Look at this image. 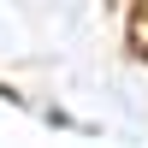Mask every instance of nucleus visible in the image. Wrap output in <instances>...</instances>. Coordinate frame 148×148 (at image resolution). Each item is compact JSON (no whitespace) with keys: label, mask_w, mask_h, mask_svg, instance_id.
Wrapping results in <instances>:
<instances>
[{"label":"nucleus","mask_w":148,"mask_h":148,"mask_svg":"<svg viewBox=\"0 0 148 148\" xmlns=\"http://www.w3.org/2000/svg\"><path fill=\"white\" fill-rule=\"evenodd\" d=\"M130 47L148 59V6H136V12H130Z\"/></svg>","instance_id":"1"}]
</instances>
